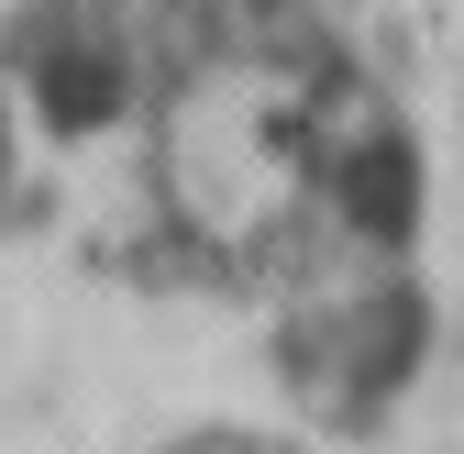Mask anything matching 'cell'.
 I'll return each instance as SVG.
<instances>
[{
	"label": "cell",
	"mask_w": 464,
	"mask_h": 454,
	"mask_svg": "<svg viewBox=\"0 0 464 454\" xmlns=\"http://www.w3.org/2000/svg\"><path fill=\"white\" fill-rule=\"evenodd\" d=\"M332 211L354 222L365 244H410L420 233V155H410V133H365L332 166Z\"/></svg>",
	"instance_id": "2"
},
{
	"label": "cell",
	"mask_w": 464,
	"mask_h": 454,
	"mask_svg": "<svg viewBox=\"0 0 464 454\" xmlns=\"http://www.w3.org/2000/svg\"><path fill=\"white\" fill-rule=\"evenodd\" d=\"M420 344H431V311H420L410 289H365L354 311L299 321V355H287V377H299L321 410L365 421V410H387L398 388L420 377Z\"/></svg>",
	"instance_id": "1"
},
{
	"label": "cell",
	"mask_w": 464,
	"mask_h": 454,
	"mask_svg": "<svg viewBox=\"0 0 464 454\" xmlns=\"http://www.w3.org/2000/svg\"><path fill=\"white\" fill-rule=\"evenodd\" d=\"M34 111H44L55 133H100L111 111H122V55H111V44H78V34L34 44Z\"/></svg>",
	"instance_id": "3"
}]
</instances>
